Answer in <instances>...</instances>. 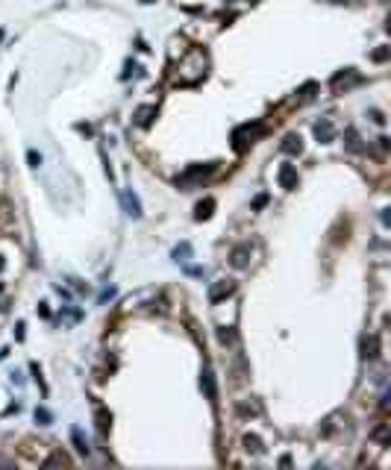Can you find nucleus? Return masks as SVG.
Masks as SVG:
<instances>
[{"label": "nucleus", "instance_id": "5701e85b", "mask_svg": "<svg viewBox=\"0 0 391 470\" xmlns=\"http://www.w3.org/2000/svg\"><path fill=\"white\" fill-rule=\"evenodd\" d=\"M0 270H3V262H0Z\"/></svg>", "mask_w": 391, "mask_h": 470}, {"label": "nucleus", "instance_id": "9d476101", "mask_svg": "<svg viewBox=\"0 0 391 470\" xmlns=\"http://www.w3.org/2000/svg\"><path fill=\"white\" fill-rule=\"evenodd\" d=\"M212 209H215V200H212V197H206L203 203H197V209H194V218H197V221H206V218L212 215Z\"/></svg>", "mask_w": 391, "mask_h": 470}, {"label": "nucleus", "instance_id": "0eeeda50", "mask_svg": "<svg viewBox=\"0 0 391 470\" xmlns=\"http://www.w3.org/2000/svg\"><path fill=\"white\" fill-rule=\"evenodd\" d=\"M133 118H135V123H138V126H150V123H153V118H156V106H138Z\"/></svg>", "mask_w": 391, "mask_h": 470}, {"label": "nucleus", "instance_id": "f8f14e48", "mask_svg": "<svg viewBox=\"0 0 391 470\" xmlns=\"http://www.w3.org/2000/svg\"><path fill=\"white\" fill-rule=\"evenodd\" d=\"M123 206H127V212H130L133 218H138V215H141V206H138V197H135L133 191H127V194H123Z\"/></svg>", "mask_w": 391, "mask_h": 470}, {"label": "nucleus", "instance_id": "4be33fe9", "mask_svg": "<svg viewBox=\"0 0 391 470\" xmlns=\"http://www.w3.org/2000/svg\"><path fill=\"white\" fill-rule=\"evenodd\" d=\"M35 420H41V423H47V420H50V414H47V411L41 409V411H35Z\"/></svg>", "mask_w": 391, "mask_h": 470}, {"label": "nucleus", "instance_id": "412c9836", "mask_svg": "<svg viewBox=\"0 0 391 470\" xmlns=\"http://www.w3.org/2000/svg\"><path fill=\"white\" fill-rule=\"evenodd\" d=\"M74 444H77V450H80V453H85V450H88V447H85V444H82L80 432H74Z\"/></svg>", "mask_w": 391, "mask_h": 470}, {"label": "nucleus", "instance_id": "dca6fc26", "mask_svg": "<svg viewBox=\"0 0 391 470\" xmlns=\"http://www.w3.org/2000/svg\"><path fill=\"white\" fill-rule=\"evenodd\" d=\"M238 411H241V414H259V403L256 400H253V403H241Z\"/></svg>", "mask_w": 391, "mask_h": 470}, {"label": "nucleus", "instance_id": "f03ea898", "mask_svg": "<svg viewBox=\"0 0 391 470\" xmlns=\"http://www.w3.org/2000/svg\"><path fill=\"white\" fill-rule=\"evenodd\" d=\"M262 133V123H241L236 133H233V141H236V150H244L247 144H253V138Z\"/></svg>", "mask_w": 391, "mask_h": 470}, {"label": "nucleus", "instance_id": "4468645a", "mask_svg": "<svg viewBox=\"0 0 391 470\" xmlns=\"http://www.w3.org/2000/svg\"><path fill=\"white\" fill-rule=\"evenodd\" d=\"M377 350H380V341H377V335H370L368 341H365V358H377L380 356Z\"/></svg>", "mask_w": 391, "mask_h": 470}, {"label": "nucleus", "instance_id": "7ed1b4c3", "mask_svg": "<svg viewBox=\"0 0 391 470\" xmlns=\"http://www.w3.org/2000/svg\"><path fill=\"white\" fill-rule=\"evenodd\" d=\"M233 291H236V282H233V279H221V282H215V285L209 288V300H212V303H221V300L229 297Z\"/></svg>", "mask_w": 391, "mask_h": 470}, {"label": "nucleus", "instance_id": "6ab92c4d", "mask_svg": "<svg viewBox=\"0 0 391 470\" xmlns=\"http://www.w3.org/2000/svg\"><path fill=\"white\" fill-rule=\"evenodd\" d=\"M218 338H221V344H236V332L233 329H221Z\"/></svg>", "mask_w": 391, "mask_h": 470}, {"label": "nucleus", "instance_id": "1a4fd4ad", "mask_svg": "<svg viewBox=\"0 0 391 470\" xmlns=\"http://www.w3.org/2000/svg\"><path fill=\"white\" fill-rule=\"evenodd\" d=\"M200 385H203L206 397H209L212 403H215V397H218V394H215V376H212V370H209V368L203 370V379H200Z\"/></svg>", "mask_w": 391, "mask_h": 470}, {"label": "nucleus", "instance_id": "2eb2a0df", "mask_svg": "<svg viewBox=\"0 0 391 470\" xmlns=\"http://www.w3.org/2000/svg\"><path fill=\"white\" fill-rule=\"evenodd\" d=\"M344 138H347V150H362V144H359V133L350 126L347 133H344Z\"/></svg>", "mask_w": 391, "mask_h": 470}, {"label": "nucleus", "instance_id": "39448f33", "mask_svg": "<svg viewBox=\"0 0 391 470\" xmlns=\"http://www.w3.org/2000/svg\"><path fill=\"white\" fill-rule=\"evenodd\" d=\"M277 179H279L282 188H297V168H294V165H282Z\"/></svg>", "mask_w": 391, "mask_h": 470}, {"label": "nucleus", "instance_id": "aec40b11", "mask_svg": "<svg viewBox=\"0 0 391 470\" xmlns=\"http://www.w3.org/2000/svg\"><path fill=\"white\" fill-rule=\"evenodd\" d=\"M370 59H374V62H385V59H388V47H382V50H377L374 56H370Z\"/></svg>", "mask_w": 391, "mask_h": 470}, {"label": "nucleus", "instance_id": "a211bd4d", "mask_svg": "<svg viewBox=\"0 0 391 470\" xmlns=\"http://www.w3.org/2000/svg\"><path fill=\"white\" fill-rule=\"evenodd\" d=\"M188 253H191V247H188V244H180L174 250V259H176V262H185V259H188Z\"/></svg>", "mask_w": 391, "mask_h": 470}, {"label": "nucleus", "instance_id": "ddd939ff", "mask_svg": "<svg viewBox=\"0 0 391 470\" xmlns=\"http://www.w3.org/2000/svg\"><path fill=\"white\" fill-rule=\"evenodd\" d=\"M244 450L253 453V456H262V453H265V447H262V441H259L256 435H244Z\"/></svg>", "mask_w": 391, "mask_h": 470}, {"label": "nucleus", "instance_id": "423d86ee", "mask_svg": "<svg viewBox=\"0 0 391 470\" xmlns=\"http://www.w3.org/2000/svg\"><path fill=\"white\" fill-rule=\"evenodd\" d=\"M250 247L247 244H238V247H233V253H229V262H233V267H247L250 262Z\"/></svg>", "mask_w": 391, "mask_h": 470}, {"label": "nucleus", "instance_id": "f257e3e1", "mask_svg": "<svg viewBox=\"0 0 391 470\" xmlns=\"http://www.w3.org/2000/svg\"><path fill=\"white\" fill-rule=\"evenodd\" d=\"M212 171H215V165H191L188 171H183V174L176 176V185H180V188H191V185H197L200 179H206Z\"/></svg>", "mask_w": 391, "mask_h": 470}, {"label": "nucleus", "instance_id": "f3484780", "mask_svg": "<svg viewBox=\"0 0 391 470\" xmlns=\"http://www.w3.org/2000/svg\"><path fill=\"white\" fill-rule=\"evenodd\" d=\"M97 429L106 435V429H109V418H106V411L103 409H97Z\"/></svg>", "mask_w": 391, "mask_h": 470}, {"label": "nucleus", "instance_id": "6e6552de", "mask_svg": "<svg viewBox=\"0 0 391 470\" xmlns=\"http://www.w3.org/2000/svg\"><path fill=\"white\" fill-rule=\"evenodd\" d=\"M282 153L300 156V153H303V138H300V135H286V141H282Z\"/></svg>", "mask_w": 391, "mask_h": 470}, {"label": "nucleus", "instance_id": "9b49d317", "mask_svg": "<svg viewBox=\"0 0 391 470\" xmlns=\"http://www.w3.org/2000/svg\"><path fill=\"white\" fill-rule=\"evenodd\" d=\"M315 135H318L321 141H332V123L324 118V121H318L315 123Z\"/></svg>", "mask_w": 391, "mask_h": 470}, {"label": "nucleus", "instance_id": "20e7f679", "mask_svg": "<svg viewBox=\"0 0 391 470\" xmlns=\"http://www.w3.org/2000/svg\"><path fill=\"white\" fill-rule=\"evenodd\" d=\"M359 80H362L359 74L353 71V68H347L344 74H335V77H332V88H335V92H341V88H350V85H356Z\"/></svg>", "mask_w": 391, "mask_h": 470}]
</instances>
